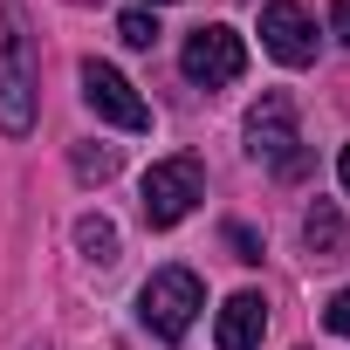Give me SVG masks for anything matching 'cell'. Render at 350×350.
<instances>
[{
  "mask_svg": "<svg viewBox=\"0 0 350 350\" xmlns=\"http://www.w3.org/2000/svg\"><path fill=\"white\" fill-rule=\"evenodd\" d=\"M261 49L282 69H309L316 62V21H309V8H295V0H268V8H261Z\"/></svg>",
  "mask_w": 350,
  "mask_h": 350,
  "instance_id": "obj_7",
  "label": "cell"
},
{
  "mask_svg": "<svg viewBox=\"0 0 350 350\" xmlns=\"http://www.w3.org/2000/svg\"><path fill=\"white\" fill-rule=\"evenodd\" d=\"M247 151L275 172V179H302L309 158H302V131H295V103L282 90H268L254 110H247Z\"/></svg>",
  "mask_w": 350,
  "mask_h": 350,
  "instance_id": "obj_2",
  "label": "cell"
},
{
  "mask_svg": "<svg viewBox=\"0 0 350 350\" xmlns=\"http://www.w3.org/2000/svg\"><path fill=\"white\" fill-rule=\"evenodd\" d=\"M137 8H144V0H137ZM151 8H172V0H151Z\"/></svg>",
  "mask_w": 350,
  "mask_h": 350,
  "instance_id": "obj_17",
  "label": "cell"
},
{
  "mask_svg": "<svg viewBox=\"0 0 350 350\" xmlns=\"http://www.w3.org/2000/svg\"><path fill=\"white\" fill-rule=\"evenodd\" d=\"M76 179H90V186L117 179V151H110V144H83V151H76Z\"/></svg>",
  "mask_w": 350,
  "mask_h": 350,
  "instance_id": "obj_12",
  "label": "cell"
},
{
  "mask_svg": "<svg viewBox=\"0 0 350 350\" xmlns=\"http://www.w3.org/2000/svg\"><path fill=\"white\" fill-rule=\"evenodd\" d=\"M206 200V165L200 158H158L144 172V227H179L193 206Z\"/></svg>",
  "mask_w": 350,
  "mask_h": 350,
  "instance_id": "obj_3",
  "label": "cell"
},
{
  "mask_svg": "<svg viewBox=\"0 0 350 350\" xmlns=\"http://www.w3.org/2000/svg\"><path fill=\"white\" fill-rule=\"evenodd\" d=\"M200 309H206V288H200L193 268H158V275L137 288V323H144L151 336H165V343H179Z\"/></svg>",
  "mask_w": 350,
  "mask_h": 350,
  "instance_id": "obj_1",
  "label": "cell"
},
{
  "mask_svg": "<svg viewBox=\"0 0 350 350\" xmlns=\"http://www.w3.org/2000/svg\"><path fill=\"white\" fill-rule=\"evenodd\" d=\"M117 42H124V49H151V42H158V14H151V8H124V14H117Z\"/></svg>",
  "mask_w": 350,
  "mask_h": 350,
  "instance_id": "obj_11",
  "label": "cell"
},
{
  "mask_svg": "<svg viewBox=\"0 0 350 350\" xmlns=\"http://www.w3.org/2000/svg\"><path fill=\"white\" fill-rule=\"evenodd\" d=\"M323 21H329L336 42H350V0H329V14H323Z\"/></svg>",
  "mask_w": 350,
  "mask_h": 350,
  "instance_id": "obj_15",
  "label": "cell"
},
{
  "mask_svg": "<svg viewBox=\"0 0 350 350\" xmlns=\"http://www.w3.org/2000/svg\"><path fill=\"white\" fill-rule=\"evenodd\" d=\"M227 247H234V261H261V241L247 227H227Z\"/></svg>",
  "mask_w": 350,
  "mask_h": 350,
  "instance_id": "obj_14",
  "label": "cell"
},
{
  "mask_svg": "<svg viewBox=\"0 0 350 350\" xmlns=\"http://www.w3.org/2000/svg\"><path fill=\"white\" fill-rule=\"evenodd\" d=\"M336 179H343V193H350V144L336 151Z\"/></svg>",
  "mask_w": 350,
  "mask_h": 350,
  "instance_id": "obj_16",
  "label": "cell"
},
{
  "mask_svg": "<svg viewBox=\"0 0 350 350\" xmlns=\"http://www.w3.org/2000/svg\"><path fill=\"white\" fill-rule=\"evenodd\" d=\"M323 329L350 343V288H336V295H329V309H323Z\"/></svg>",
  "mask_w": 350,
  "mask_h": 350,
  "instance_id": "obj_13",
  "label": "cell"
},
{
  "mask_svg": "<svg viewBox=\"0 0 350 350\" xmlns=\"http://www.w3.org/2000/svg\"><path fill=\"white\" fill-rule=\"evenodd\" d=\"M302 241L316 247V261H329V254H336L343 227H336V206H329V200H316V206H309V220H302Z\"/></svg>",
  "mask_w": 350,
  "mask_h": 350,
  "instance_id": "obj_9",
  "label": "cell"
},
{
  "mask_svg": "<svg viewBox=\"0 0 350 350\" xmlns=\"http://www.w3.org/2000/svg\"><path fill=\"white\" fill-rule=\"evenodd\" d=\"M179 69H186L200 90H227V83H241V76H247V42H241L227 21H206V28H193V35H186Z\"/></svg>",
  "mask_w": 350,
  "mask_h": 350,
  "instance_id": "obj_4",
  "label": "cell"
},
{
  "mask_svg": "<svg viewBox=\"0 0 350 350\" xmlns=\"http://www.w3.org/2000/svg\"><path fill=\"white\" fill-rule=\"evenodd\" d=\"M76 247H83V261L117 268V227L110 220H76Z\"/></svg>",
  "mask_w": 350,
  "mask_h": 350,
  "instance_id": "obj_10",
  "label": "cell"
},
{
  "mask_svg": "<svg viewBox=\"0 0 350 350\" xmlns=\"http://www.w3.org/2000/svg\"><path fill=\"white\" fill-rule=\"evenodd\" d=\"M261 329H268V302H261L254 288H241V295L220 302L213 343H220V350H261Z\"/></svg>",
  "mask_w": 350,
  "mask_h": 350,
  "instance_id": "obj_8",
  "label": "cell"
},
{
  "mask_svg": "<svg viewBox=\"0 0 350 350\" xmlns=\"http://www.w3.org/2000/svg\"><path fill=\"white\" fill-rule=\"evenodd\" d=\"M83 103H90L103 124H117V131H151L144 96H137V90H131V76H124V69H110V62H83Z\"/></svg>",
  "mask_w": 350,
  "mask_h": 350,
  "instance_id": "obj_6",
  "label": "cell"
},
{
  "mask_svg": "<svg viewBox=\"0 0 350 350\" xmlns=\"http://www.w3.org/2000/svg\"><path fill=\"white\" fill-rule=\"evenodd\" d=\"M35 62H28V35L8 28L0 35V137H28L35 131Z\"/></svg>",
  "mask_w": 350,
  "mask_h": 350,
  "instance_id": "obj_5",
  "label": "cell"
}]
</instances>
